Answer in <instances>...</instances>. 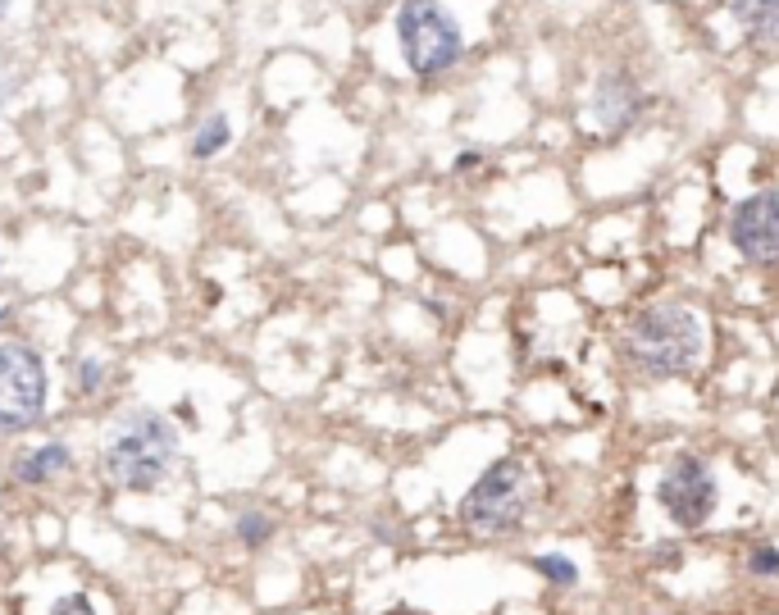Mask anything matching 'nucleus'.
<instances>
[{"mask_svg":"<svg viewBox=\"0 0 779 615\" xmlns=\"http://www.w3.org/2000/svg\"><path fill=\"white\" fill-rule=\"evenodd\" d=\"M533 565H539V575H548V579H552V584H561V588L579 584V571H574L570 561H561V556H539Z\"/></svg>","mask_w":779,"mask_h":615,"instance_id":"14","label":"nucleus"},{"mask_svg":"<svg viewBox=\"0 0 779 615\" xmlns=\"http://www.w3.org/2000/svg\"><path fill=\"white\" fill-rule=\"evenodd\" d=\"M533 497H539L533 469L515 456H502V460H493L489 469H483V479L465 493L461 525L474 538H511L533 515Z\"/></svg>","mask_w":779,"mask_h":615,"instance_id":"3","label":"nucleus"},{"mask_svg":"<svg viewBox=\"0 0 779 615\" xmlns=\"http://www.w3.org/2000/svg\"><path fill=\"white\" fill-rule=\"evenodd\" d=\"M106 374H110V365L106 360H96V356H82L78 365H73V384H78V393H101L106 388Z\"/></svg>","mask_w":779,"mask_h":615,"instance_id":"13","label":"nucleus"},{"mask_svg":"<svg viewBox=\"0 0 779 615\" xmlns=\"http://www.w3.org/2000/svg\"><path fill=\"white\" fill-rule=\"evenodd\" d=\"M397 41H402V60L420 78L447 73L465 51L461 23L437 0H406L397 10Z\"/></svg>","mask_w":779,"mask_h":615,"instance_id":"4","label":"nucleus"},{"mask_svg":"<svg viewBox=\"0 0 779 615\" xmlns=\"http://www.w3.org/2000/svg\"><path fill=\"white\" fill-rule=\"evenodd\" d=\"M620 351L648 378H670L684 374L693 365V356L702 351V319L679 306V301H657L643 306L634 319L624 324L620 334Z\"/></svg>","mask_w":779,"mask_h":615,"instance_id":"2","label":"nucleus"},{"mask_svg":"<svg viewBox=\"0 0 779 615\" xmlns=\"http://www.w3.org/2000/svg\"><path fill=\"white\" fill-rule=\"evenodd\" d=\"M729 242L748 265H779V192H757L729 215Z\"/></svg>","mask_w":779,"mask_h":615,"instance_id":"7","label":"nucleus"},{"mask_svg":"<svg viewBox=\"0 0 779 615\" xmlns=\"http://www.w3.org/2000/svg\"><path fill=\"white\" fill-rule=\"evenodd\" d=\"M10 14V0H0V19H6Z\"/></svg>","mask_w":779,"mask_h":615,"instance_id":"18","label":"nucleus"},{"mask_svg":"<svg viewBox=\"0 0 779 615\" xmlns=\"http://www.w3.org/2000/svg\"><path fill=\"white\" fill-rule=\"evenodd\" d=\"M178 465V429L160 410H124L101 438V475L124 493H156Z\"/></svg>","mask_w":779,"mask_h":615,"instance_id":"1","label":"nucleus"},{"mask_svg":"<svg viewBox=\"0 0 779 615\" xmlns=\"http://www.w3.org/2000/svg\"><path fill=\"white\" fill-rule=\"evenodd\" d=\"M748 571H752V575H779V552L757 547V552L748 556Z\"/></svg>","mask_w":779,"mask_h":615,"instance_id":"15","label":"nucleus"},{"mask_svg":"<svg viewBox=\"0 0 779 615\" xmlns=\"http://www.w3.org/2000/svg\"><path fill=\"white\" fill-rule=\"evenodd\" d=\"M233 534H237L241 547H265V543L274 538V519H269L265 510H241L237 525H233Z\"/></svg>","mask_w":779,"mask_h":615,"instance_id":"12","label":"nucleus"},{"mask_svg":"<svg viewBox=\"0 0 779 615\" xmlns=\"http://www.w3.org/2000/svg\"><path fill=\"white\" fill-rule=\"evenodd\" d=\"M479 160H483V156H479V151H465V156H461V160H456V169H474V165H479Z\"/></svg>","mask_w":779,"mask_h":615,"instance_id":"17","label":"nucleus"},{"mask_svg":"<svg viewBox=\"0 0 779 615\" xmlns=\"http://www.w3.org/2000/svg\"><path fill=\"white\" fill-rule=\"evenodd\" d=\"M643 115V91L629 73H607L598 87H593V119L607 128V132H620Z\"/></svg>","mask_w":779,"mask_h":615,"instance_id":"8","label":"nucleus"},{"mask_svg":"<svg viewBox=\"0 0 779 615\" xmlns=\"http://www.w3.org/2000/svg\"><path fill=\"white\" fill-rule=\"evenodd\" d=\"M51 615H96V606H91V597L69 593V597H60V602H56V611H51Z\"/></svg>","mask_w":779,"mask_h":615,"instance_id":"16","label":"nucleus"},{"mask_svg":"<svg viewBox=\"0 0 779 615\" xmlns=\"http://www.w3.org/2000/svg\"><path fill=\"white\" fill-rule=\"evenodd\" d=\"M233 141V123L224 119V115H210L201 128H197V137H191V156L197 160H210V156H219L224 147Z\"/></svg>","mask_w":779,"mask_h":615,"instance_id":"11","label":"nucleus"},{"mask_svg":"<svg viewBox=\"0 0 779 615\" xmlns=\"http://www.w3.org/2000/svg\"><path fill=\"white\" fill-rule=\"evenodd\" d=\"M46 415V365L28 343H0V429L23 434Z\"/></svg>","mask_w":779,"mask_h":615,"instance_id":"5","label":"nucleus"},{"mask_svg":"<svg viewBox=\"0 0 779 615\" xmlns=\"http://www.w3.org/2000/svg\"><path fill=\"white\" fill-rule=\"evenodd\" d=\"M69 465H73V452L65 443H46V447H37V452H28V456L14 460V475L23 484H51L56 475H65Z\"/></svg>","mask_w":779,"mask_h":615,"instance_id":"9","label":"nucleus"},{"mask_svg":"<svg viewBox=\"0 0 779 615\" xmlns=\"http://www.w3.org/2000/svg\"><path fill=\"white\" fill-rule=\"evenodd\" d=\"M657 497H661V510L670 515V525L679 529H702L711 510H716V475L711 465L693 452H679L665 475L657 484Z\"/></svg>","mask_w":779,"mask_h":615,"instance_id":"6","label":"nucleus"},{"mask_svg":"<svg viewBox=\"0 0 779 615\" xmlns=\"http://www.w3.org/2000/svg\"><path fill=\"white\" fill-rule=\"evenodd\" d=\"M734 19L752 32V37H761V41H779V0H734Z\"/></svg>","mask_w":779,"mask_h":615,"instance_id":"10","label":"nucleus"}]
</instances>
